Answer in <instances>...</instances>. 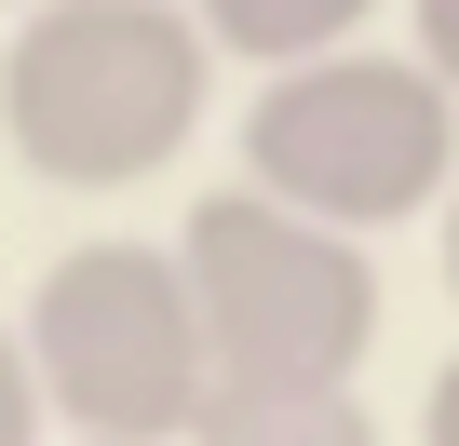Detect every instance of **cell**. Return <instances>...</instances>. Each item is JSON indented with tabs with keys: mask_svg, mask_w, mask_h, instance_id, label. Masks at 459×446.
Instances as JSON below:
<instances>
[{
	"mask_svg": "<svg viewBox=\"0 0 459 446\" xmlns=\"http://www.w3.org/2000/svg\"><path fill=\"white\" fill-rule=\"evenodd\" d=\"M216 109V28L189 0H28L0 41V136L41 189H149Z\"/></svg>",
	"mask_w": 459,
	"mask_h": 446,
	"instance_id": "cell-1",
	"label": "cell"
},
{
	"mask_svg": "<svg viewBox=\"0 0 459 446\" xmlns=\"http://www.w3.org/2000/svg\"><path fill=\"white\" fill-rule=\"evenodd\" d=\"M176 258L216 338V392H351L378 352V244L284 189H203L176 216Z\"/></svg>",
	"mask_w": 459,
	"mask_h": 446,
	"instance_id": "cell-2",
	"label": "cell"
},
{
	"mask_svg": "<svg viewBox=\"0 0 459 446\" xmlns=\"http://www.w3.org/2000/svg\"><path fill=\"white\" fill-rule=\"evenodd\" d=\"M244 176L338 216V231H405V216H446L459 189V82L405 41H338V55H298V68H257L244 95Z\"/></svg>",
	"mask_w": 459,
	"mask_h": 446,
	"instance_id": "cell-3",
	"label": "cell"
},
{
	"mask_svg": "<svg viewBox=\"0 0 459 446\" xmlns=\"http://www.w3.org/2000/svg\"><path fill=\"white\" fill-rule=\"evenodd\" d=\"M28 365L68 433L189 446L216 406V338H203L189 258L176 244H68L28 284Z\"/></svg>",
	"mask_w": 459,
	"mask_h": 446,
	"instance_id": "cell-4",
	"label": "cell"
},
{
	"mask_svg": "<svg viewBox=\"0 0 459 446\" xmlns=\"http://www.w3.org/2000/svg\"><path fill=\"white\" fill-rule=\"evenodd\" d=\"M189 14L216 28L230 68H298V55H338L378 28V0H189Z\"/></svg>",
	"mask_w": 459,
	"mask_h": 446,
	"instance_id": "cell-5",
	"label": "cell"
},
{
	"mask_svg": "<svg viewBox=\"0 0 459 446\" xmlns=\"http://www.w3.org/2000/svg\"><path fill=\"white\" fill-rule=\"evenodd\" d=\"M189 446H378L351 392H216Z\"/></svg>",
	"mask_w": 459,
	"mask_h": 446,
	"instance_id": "cell-6",
	"label": "cell"
},
{
	"mask_svg": "<svg viewBox=\"0 0 459 446\" xmlns=\"http://www.w3.org/2000/svg\"><path fill=\"white\" fill-rule=\"evenodd\" d=\"M41 433H55V392L28 365V325H0V446H41Z\"/></svg>",
	"mask_w": 459,
	"mask_h": 446,
	"instance_id": "cell-7",
	"label": "cell"
},
{
	"mask_svg": "<svg viewBox=\"0 0 459 446\" xmlns=\"http://www.w3.org/2000/svg\"><path fill=\"white\" fill-rule=\"evenodd\" d=\"M405 41H419V55L459 82V0H405Z\"/></svg>",
	"mask_w": 459,
	"mask_h": 446,
	"instance_id": "cell-8",
	"label": "cell"
},
{
	"mask_svg": "<svg viewBox=\"0 0 459 446\" xmlns=\"http://www.w3.org/2000/svg\"><path fill=\"white\" fill-rule=\"evenodd\" d=\"M419 446H459V352H446L432 392H419Z\"/></svg>",
	"mask_w": 459,
	"mask_h": 446,
	"instance_id": "cell-9",
	"label": "cell"
},
{
	"mask_svg": "<svg viewBox=\"0 0 459 446\" xmlns=\"http://www.w3.org/2000/svg\"><path fill=\"white\" fill-rule=\"evenodd\" d=\"M446 284H459V189H446Z\"/></svg>",
	"mask_w": 459,
	"mask_h": 446,
	"instance_id": "cell-10",
	"label": "cell"
},
{
	"mask_svg": "<svg viewBox=\"0 0 459 446\" xmlns=\"http://www.w3.org/2000/svg\"><path fill=\"white\" fill-rule=\"evenodd\" d=\"M68 446H135V433H68Z\"/></svg>",
	"mask_w": 459,
	"mask_h": 446,
	"instance_id": "cell-11",
	"label": "cell"
},
{
	"mask_svg": "<svg viewBox=\"0 0 459 446\" xmlns=\"http://www.w3.org/2000/svg\"><path fill=\"white\" fill-rule=\"evenodd\" d=\"M0 14H28V0H0Z\"/></svg>",
	"mask_w": 459,
	"mask_h": 446,
	"instance_id": "cell-12",
	"label": "cell"
}]
</instances>
